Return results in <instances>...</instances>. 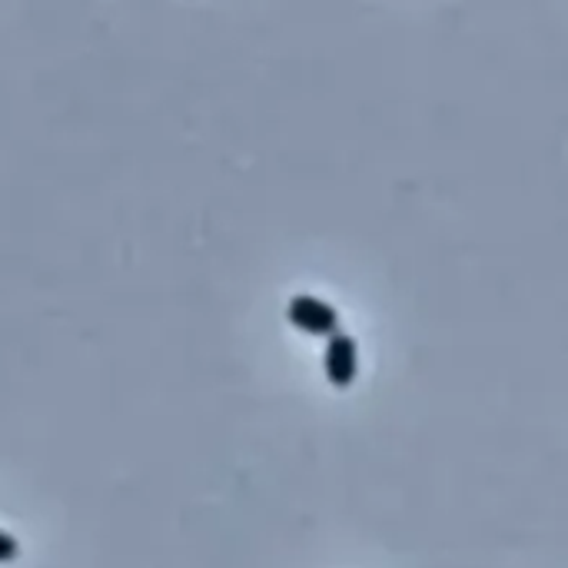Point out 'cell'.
I'll return each mask as SVG.
<instances>
[{
    "instance_id": "6da1fadb",
    "label": "cell",
    "mask_w": 568,
    "mask_h": 568,
    "mask_svg": "<svg viewBox=\"0 0 568 568\" xmlns=\"http://www.w3.org/2000/svg\"><path fill=\"white\" fill-rule=\"evenodd\" d=\"M286 320L300 333H306V336L329 339V336L339 333V313H336V306H329L320 296H293L290 306H286Z\"/></svg>"
},
{
    "instance_id": "7a4b0ae2",
    "label": "cell",
    "mask_w": 568,
    "mask_h": 568,
    "mask_svg": "<svg viewBox=\"0 0 568 568\" xmlns=\"http://www.w3.org/2000/svg\"><path fill=\"white\" fill-rule=\"evenodd\" d=\"M323 369H326V379L333 389H349L356 383V373H359V349H356V339L349 333H336L326 339V353H323Z\"/></svg>"
},
{
    "instance_id": "3957f363",
    "label": "cell",
    "mask_w": 568,
    "mask_h": 568,
    "mask_svg": "<svg viewBox=\"0 0 568 568\" xmlns=\"http://www.w3.org/2000/svg\"><path fill=\"white\" fill-rule=\"evenodd\" d=\"M17 552H20L17 539H13L10 532H0V562H13V559H17Z\"/></svg>"
}]
</instances>
